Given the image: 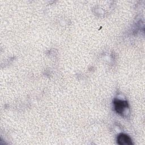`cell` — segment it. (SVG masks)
<instances>
[{"label":"cell","mask_w":145,"mask_h":145,"mask_svg":"<svg viewBox=\"0 0 145 145\" xmlns=\"http://www.w3.org/2000/svg\"><path fill=\"white\" fill-rule=\"evenodd\" d=\"M114 107L116 112L118 114H122L124 113L125 109L128 107L127 101L120 100L119 99H115L114 100Z\"/></svg>","instance_id":"6da1fadb"},{"label":"cell","mask_w":145,"mask_h":145,"mask_svg":"<svg viewBox=\"0 0 145 145\" xmlns=\"http://www.w3.org/2000/svg\"><path fill=\"white\" fill-rule=\"evenodd\" d=\"M117 143L120 145H127L132 144L131 138L125 134H120L118 136Z\"/></svg>","instance_id":"7a4b0ae2"}]
</instances>
